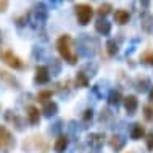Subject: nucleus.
<instances>
[{"label": "nucleus", "instance_id": "26", "mask_svg": "<svg viewBox=\"0 0 153 153\" xmlns=\"http://www.w3.org/2000/svg\"><path fill=\"white\" fill-rule=\"evenodd\" d=\"M113 119H114V113L110 108H103L100 111V114H98V123L102 124H110Z\"/></svg>", "mask_w": 153, "mask_h": 153}, {"label": "nucleus", "instance_id": "20", "mask_svg": "<svg viewBox=\"0 0 153 153\" xmlns=\"http://www.w3.org/2000/svg\"><path fill=\"white\" fill-rule=\"evenodd\" d=\"M56 113H58V103L53 102V100H48L44 103L42 106V114L45 118H53L56 116Z\"/></svg>", "mask_w": 153, "mask_h": 153}, {"label": "nucleus", "instance_id": "6", "mask_svg": "<svg viewBox=\"0 0 153 153\" xmlns=\"http://www.w3.org/2000/svg\"><path fill=\"white\" fill-rule=\"evenodd\" d=\"M15 145H16V140L13 134L5 126H0V150L3 153H10V150H13Z\"/></svg>", "mask_w": 153, "mask_h": 153}, {"label": "nucleus", "instance_id": "42", "mask_svg": "<svg viewBox=\"0 0 153 153\" xmlns=\"http://www.w3.org/2000/svg\"><path fill=\"white\" fill-rule=\"evenodd\" d=\"M8 8V0H0V13Z\"/></svg>", "mask_w": 153, "mask_h": 153}, {"label": "nucleus", "instance_id": "32", "mask_svg": "<svg viewBox=\"0 0 153 153\" xmlns=\"http://www.w3.org/2000/svg\"><path fill=\"white\" fill-rule=\"evenodd\" d=\"M63 124H65L63 119H56V121L53 123L50 127H48V132H50V134H53V135H61V131L65 129Z\"/></svg>", "mask_w": 153, "mask_h": 153}, {"label": "nucleus", "instance_id": "31", "mask_svg": "<svg viewBox=\"0 0 153 153\" xmlns=\"http://www.w3.org/2000/svg\"><path fill=\"white\" fill-rule=\"evenodd\" d=\"M111 10H113V5H111V3H108V2L102 3V5L97 8V15H98V18H106V16L111 13Z\"/></svg>", "mask_w": 153, "mask_h": 153}, {"label": "nucleus", "instance_id": "24", "mask_svg": "<svg viewBox=\"0 0 153 153\" xmlns=\"http://www.w3.org/2000/svg\"><path fill=\"white\" fill-rule=\"evenodd\" d=\"M97 71H98V65L94 63V61H87V63L81 68V73H84L89 79H90V77H94L95 74H97Z\"/></svg>", "mask_w": 153, "mask_h": 153}, {"label": "nucleus", "instance_id": "23", "mask_svg": "<svg viewBox=\"0 0 153 153\" xmlns=\"http://www.w3.org/2000/svg\"><path fill=\"white\" fill-rule=\"evenodd\" d=\"M114 21H116L118 24H126V23H129V19H131V13L127 10H124V8H119V10L114 11Z\"/></svg>", "mask_w": 153, "mask_h": 153}, {"label": "nucleus", "instance_id": "45", "mask_svg": "<svg viewBox=\"0 0 153 153\" xmlns=\"http://www.w3.org/2000/svg\"><path fill=\"white\" fill-rule=\"evenodd\" d=\"M2 42H3V37H2V31H0V47H2Z\"/></svg>", "mask_w": 153, "mask_h": 153}, {"label": "nucleus", "instance_id": "22", "mask_svg": "<svg viewBox=\"0 0 153 153\" xmlns=\"http://www.w3.org/2000/svg\"><path fill=\"white\" fill-rule=\"evenodd\" d=\"M68 143H69L68 135H58L56 140H55V145H53L55 153H65V150L68 148Z\"/></svg>", "mask_w": 153, "mask_h": 153}, {"label": "nucleus", "instance_id": "35", "mask_svg": "<svg viewBox=\"0 0 153 153\" xmlns=\"http://www.w3.org/2000/svg\"><path fill=\"white\" fill-rule=\"evenodd\" d=\"M32 58L37 60V61H42L45 58V50L42 47H37V45H36V47L32 48Z\"/></svg>", "mask_w": 153, "mask_h": 153}, {"label": "nucleus", "instance_id": "2", "mask_svg": "<svg viewBox=\"0 0 153 153\" xmlns=\"http://www.w3.org/2000/svg\"><path fill=\"white\" fill-rule=\"evenodd\" d=\"M56 50L61 55L66 63L76 65L77 63V52H76V44L69 34H63L56 39Z\"/></svg>", "mask_w": 153, "mask_h": 153}, {"label": "nucleus", "instance_id": "12", "mask_svg": "<svg viewBox=\"0 0 153 153\" xmlns=\"http://www.w3.org/2000/svg\"><path fill=\"white\" fill-rule=\"evenodd\" d=\"M132 85L135 87V90L140 94H143V92H148V90L152 89V79L148 76H139L137 79H135L134 82H132Z\"/></svg>", "mask_w": 153, "mask_h": 153}, {"label": "nucleus", "instance_id": "21", "mask_svg": "<svg viewBox=\"0 0 153 153\" xmlns=\"http://www.w3.org/2000/svg\"><path fill=\"white\" fill-rule=\"evenodd\" d=\"M106 100H108V105H110V106H116V108H118V106L123 103V95H121V92H119V90L113 89V90H110V92H108Z\"/></svg>", "mask_w": 153, "mask_h": 153}, {"label": "nucleus", "instance_id": "29", "mask_svg": "<svg viewBox=\"0 0 153 153\" xmlns=\"http://www.w3.org/2000/svg\"><path fill=\"white\" fill-rule=\"evenodd\" d=\"M140 63L147 66H153V48H147V50L140 53Z\"/></svg>", "mask_w": 153, "mask_h": 153}, {"label": "nucleus", "instance_id": "34", "mask_svg": "<svg viewBox=\"0 0 153 153\" xmlns=\"http://www.w3.org/2000/svg\"><path fill=\"white\" fill-rule=\"evenodd\" d=\"M143 118H145V121L147 123H152L153 121V105H143Z\"/></svg>", "mask_w": 153, "mask_h": 153}, {"label": "nucleus", "instance_id": "16", "mask_svg": "<svg viewBox=\"0 0 153 153\" xmlns=\"http://www.w3.org/2000/svg\"><path fill=\"white\" fill-rule=\"evenodd\" d=\"M26 118H27V123L31 126H37L40 121V113H39V108L34 105H29L26 108Z\"/></svg>", "mask_w": 153, "mask_h": 153}, {"label": "nucleus", "instance_id": "13", "mask_svg": "<svg viewBox=\"0 0 153 153\" xmlns=\"http://www.w3.org/2000/svg\"><path fill=\"white\" fill-rule=\"evenodd\" d=\"M0 81H2L3 84H7L10 89H16V90H18L19 87H21L19 81L16 79L13 74H10L8 71H5V69H0Z\"/></svg>", "mask_w": 153, "mask_h": 153}, {"label": "nucleus", "instance_id": "27", "mask_svg": "<svg viewBox=\"0 0 153 153\" xmlns=\"http://www.w3.org/2000/svg\"><path fill=\"white\" fill-rule=\"evenodd\" d=\"M105 48H106V53H108V56H116L118 52H119V44H118L114 39H108V40H106Z\"/></svg>", "mask_w": 153, "mask_h": 153}, {"label": "nucleus", "instance_id": "4", "mask_svg": "<svg viewBox=\"0 0 153 153\" xmlns=\"http://www.w3.org/2000/svg\"><path fill=\"white\" fill-rule=\"evenodd\" d=\"M23 150L26 153L39 150L40 153H47L48 152V142L45 139H42L40 135H31L23 142Z\"/></svg>", "mask_w": 153, "mask_h": 153}, {"label": "nucleus", "instance_id": "8", "mask_svg": "<svg viewBox=\"0 0 153 153\" xmlns=\"http://www.w3.org/2000/svg\"><path fill=\"white\" fill-rule=\"evenodd\" d=\"M105 134L103 132H92L87 135V145L92 148L94 152H98L100 148L105 145Z\"/></svg>", "mask_w": 153, "mask_h": 153}, {"label": "nucleus", "instance_id": "30", "mask_svg": "<svg viewBox=\"0 0 153 153\" xmlns=\"http://www.w3.org/2000/svg\"><path fill=\"white\" fill-rule=\"evenodd\" d=\"M74 82H76V87H89V84H90V79L87 76H85L84 73H77L76 74V77H74Z\"/></svg>", "mask_w": 153, "mask_h": 153}, {"label": "nucleus", "instance_id": "17", "mask_svg": "<svg viewBox=\"0 0 153 153\" xmlns=\"http://www.w3.org/2000/svg\"><path fill=\"white\" fill-rule=\"evenodd\" d=\"M129 135H131L132 140H140L147 135V132L140 123H134V124H131V127H129Z\"/></svg>", "mask_w": 153, "mask_h": 153}, {"label": "nucleus", "instance_id": "14", "mask_svg": "<svg viewBox=\"0 0 153 153\" xmlns=\"http://www.w3.org/2000/svg\"><path fill=\"white\" fill-rule=\"evenodd\" d=\"M73 81L71 79H66L65 82H60L58 85H56V94L60 95V97H63V98H68V97H71V94H73Z\"/></svg>", "mask_w": 153, "mask_h": 153}, {"label": "nucleus", "instance_id": "28", "mask_svg": "<svg viewBox=\"0 0 153 153\" xmlns=\"http://www.w3.org/2000/svg\"><path fill=\"white\" fill-rule=\"evenodd\" d=\"M47 69H48V73H50V76H58L60 71H61V61L56 60V58H52L48 66H47Z\"/></svg>", "mask_w": 153, "mask_h": 153}, {"label": "nucleus", "instance_id": "33", "mask_svg": "<svg viewBox=\"0 0 153 153\" xmlns=\"http://www.w3.org/2000/svg\"><path fill=\"white\" fill-rule=\"evenodd\" d=\"M15 24L18 27H24L26 24H29V11H27V13H23L21 16H18V18L15 19Z\"/></svg>", "mask_w": 153, "mask_h": 153}, {"label": "nucleus", "instance_id": "36", "mask_svg": "<svg viewBox=\"0 0 153 153\" xmlns=\"http://www.w3.org/2000/svg\"><path fill=\"white\" fill-rule=\"evenodd\" d=\"M52 95H53L52 90H40V92L37 94V100L42 102V103H45V102L52 100Z\"/></svg>", "mask_w": 153, "mask_h": 153}, {"label": "nucleus", "instance_id": "1", "mask_svg": "<svg viewBox=\"0 0 153 153\" xmlns=\"http://www.w3.org/2000/svg\"><path fill=\"white\" fill-rule=\"evenodd\" d=\"M76 47H77V56H82V58H92L98 53V48H100V40L97 37L90 36V34H79L76 40Z\"/></svg>", "mask_w": 153, "mask_h": 153}, {"label": "nucleus", "instance_id": "5", "mask_svg": "<svg viewBox=\"0 0 153 153\" xmlns=\"http://www.w3.org/2000/svg\"><path fill=\"white\" fill-rule=\"evenodd\" d=\"M74 13H76V18H77V23L85 26V24L90 23L94 16V8L89 5V3H77L74 7Z\"/></svg>", "mask_w": 153, "mask_h": 153}, {"label": "nucleus", "instance_id": "10", "mask_svg": "<svg viewBox=\"0 0 153 153\" xmlns=\"http://www.w3.org/2000/svg\"><path fill=\"white\" fill-rule=\"evenodd\" d=\"M50 73H48L47 66H37L36 68V74H34V82L39 85H44V84H48L50 82Z\"/></svg>", "mask_w": 153, "mask_h": 153}, {"label": "nucleus", "instance_id": "41", "mask_svg": "<svg viewBox=\"0 0 153 153\" xmlns=\"http://www.w3.org/2000/svg\"><path fill=\"white\" fill-rule=\"evenodd\" d=\"M148 5H150V0H140V8L143 10V13L148 10Z\"/></svg>", "mask_w": 153, "mask_h": 153}, {"label": "nucleus", "instance_id": "43", "mask_svg": "<svg viewBox=\"0 0 153 153\" xmlns=\"http://www.w3.org/2000/svg\"><path fill=\"white\" fill-rule=\"evenodd\" d=\"M63 2V0H50V3H52V7H58L60 3Z\"/></svg>", "mask_w": 153, "mask_h": 153}, {"label": "nucleus", "instance_id": "39", "mask_svg": "<svg viewBox=\"0 0 153 153\" xmlns=\"http://www.w3.org/2000/svg\"><path fill=\"white\" fill-rule=\"evenodd\" d=\"M79 124H77L76 121H69L68 123V132H69V135H71V137H76L77 135V132H79Z\"/></svg>", "mask_w": 153, "mask_h": 153}, {"label": "nucleus", "instance_id": "15", "mask_svg": "<svg viewBox=\"0 0 153 153\" xmlns=\"http://www.w3.org/2000/svg\"><path fill=\"white\" fill-rule=\"evenodd\" d=\"M108 143H110L111 150L118 153V152H121L123 148H124V145H126V139H124L121 134H113V135L110 137Z\"/></svg>", "mask_w": 153, "mask_h": 153}, {"label": "nucleus", "instance_id": "25", "mask_svg": "<svg viewBox=\"0 0 153 153\" xmlns=\"http://www.w3.org/2000/svg\"><path fill=\"white\" fill-rule=\"evenodd\" d=\"M116 82H118V85H119L121 89H129L131 85H132V79H131V77L127 76L124 71H118Z\"/></svg>", "mask_w": 153, "mask_h": 153}, {"label": "nucleus", "instance_id": "7", "mask_svg": "<svg viewBox=\"0 0 153 153\" xmlns=\"http://www.w3.org/2000/svg\"><path fill=\"white\" fill-rule=\"evenodd\" d=\"M0 60L5 61L13 69H24V61L18 55H15L11 50H0Z\"/></svg>", "mask_w": 153, "mask_h": 153}, {"label": "nucleus", "instance_id": "3", "mask_svg": "<svg viewBox=\"0 0 153 153\" xmlns=\"http://www.w3.org/2000/svg\"><path fill=\"white\" fill-rule=\"evenodd\" d=\"M48 19V8L45 3L39 2L32 7V10L29 11V26L32 29H42L44 24Z\"/></svg>", "mask_w": 153, "mask_h": 153}, {"label": "nucleus", "instance_id": "40", "mask_svg": "<svg viewBox=\"0 0 153 153\" xmlns=\"http://www.w3.org/2000/svg\"><path fill=\"white\" fill-rule=\"evenodd\" d=\"M145 143H147V150L152 152L153 150V132H148L145 135Z\"/></svg>", "mask_w": 153, "mask_h": 153}, {"label": "nucleus", "instance_id": "37", "mask_svg": "<svg viewBox=\"0 0 153 153\" xmlns=\"http://www.w3.org/2000/svg\"><path fill=\"white\" fill-rule=\"evenodd\" d=\"M81 119H82V123H84V124L92 123V119H94V110H92V108L84 110V111H82V116H81Z\"/></svg>", "mask_w": 153, "mask_h": 153}, {"label": "nucleus", "instance_id": "18", "mask_svg": "<svg viewBox=\"0 0 153 153\" xmlns=\"http://www.w3.org/2000/svg\"><path fill=\"white\" fill-rule=\"evenodd\" d=\"M140 27H142L143 32H147V34H152L153 32V16L145 11V13H142L140 16Z\"/></svg>", "mask_w": 153, "mask_h": 153}, {"label": "nucleus", "instance_id": "44", "mask_svg": "<svg viewBox=\"0 0 153 153\" xmlns=\"http://www.w3.org/2000/svg\"><path fill=\"white\" fill-rule=\"evenodd\" d=\"M148 100H150L153 103V85H152V89H150V92H148Z\"/></svg>", "mask_w": 153, "mask_h": 153}, {"label": "nucleus", "instance_id": "9", "mask_svg": "<svg viewBox=\"0 0 153 153\" xmlns=\"http://www.w3.org/2000/svg\"><path fill=\"white\" fill-rule=\"evenodd\" d=\"M5 121L10 123V124H13L15 129L19 131V132H23L24 127H26V121H24L19 114H16L15 111H11V110H7L5 111Z\"/></svg>", "mask_w": 153, "mask_h": 153}, {"label": "nucleus", "instance_id": "19", "mask_svg": "<svg viewBox=\"0 0 153 153\" xmlns=\"http://www.w3.org/2000/svg\"><path fill=\"white\" fill-rule=\"evenodd\" d=\"M95 31L100 36H110L111 34V23H108L105 18H98L95 21Z\"/></svg>", "mask_w": 153, "mask_h": 153}, {"label": "nucleus", "instance_id": "11", "mask_svg": "<svg viewBox=\"0 0 153 153\" xmlns=\"http://www.w3.org/2000/svg\"><path fill=\"white\" fill-rule=\"evenodd\" d=\"M123 105H124L126 113L129 116H132V114H135V111L139 108V98L135 95H127V97L123 98Z\"/></svg>", "mask_w": 153, "mask_h": 153}, {"label": "nucleus", "instance_id": "46", "mask_svg": "<svg viewBox=\"0 0 153 153\" xmlns=\"http://www.w3.org/2000/svg\"><path fill=\"white\" fill-rule=\"evenodd\" d=\"M129 153H132V152H129Z\"/></svg>", "mask_w": 153, "mask_h": 153}, {"label": "nucleus", "instance_id": "38", "mask_svg": "<svg viewBox=\"0 0 153 153\" xmlns=\"http://www.w3.org/2000/svg\"><path fill=\"white\" fill-rule=\"evenodd\" d=\"M105 89H106V87H102V84L98 82V84L92 85V94H94L97 98H103V95H105Z\"/></svg>", "mask_w": 153, "mask_h": 153}]
</instances>
